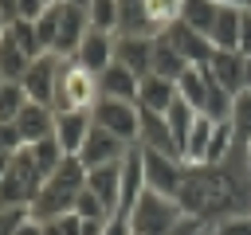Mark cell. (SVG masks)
<instances>
[{
    "mask_svg": "<svg viewBox=\"0 0 251 235\" xmlns=\"http://www.w3.org/2000/svg\"><path fill=\"white\" fill-rule=\"evenodd\" d=\"M82 188H86V164H82L78 157H63V164L43 180V188H39L35 204L27 208V212H31V219H39V223H43V219H55V215L75 212V204H78Z\"/></svg>",
    "mask_w": 251,
    "mask_h": 235,
    "instance_id": "1",
    "label": "cell"
},
{
    "mask_svg": "<svg viewBox=\"0 0 251 235\" xmlns=\"http://www.w3.org/2000/svg\"><path fill=\"white\" fill-rule=\"evenodd\" d=\"M102 90H98V74L86 70L78 59H63V70H59V86H55V102L51 110L55 114H90L98 106Z\"/></svg>",
    "mask_w": 251,
    "mask_h": 235,
    "instance_id": "2",
    "label": "cell"
},
{
    "mask_svg": "<svg viewBox=\"0 0 251 235\" xmlns=\"http://www.w3.org/2000/svg\"><path fill=\"white\" fill-rule=\"evenodd\" d=\"M126 215H129L133 235H169V231L184 219V208H180L176 196H161V192L145 188Z\"/></svg>",
    "mask_w": 251,
    "mask_h": 235,
    "instance_id": "3",
    "label": "cell"
},
{
    "mask_svg": "<svg viewBox=\"0 0 251 235\" xmlns=\"http://www.w3.org/2000/svg\"><path fill=\"white\" fill-rule=\"evenodd\" d=\"M39 188H43V172L31 164L27 145H24L12 157V168L0 180V208H31L35 196H39Z\"/></svg>",
    "mask_w": 251,
    "mask_h": 235,
    "instance_id": "4",
    "label": "cell"
},
{
    "mask_svg": "<svg viewBox=\"0 0 251 235\" xmlns=\"http://www.w3.org/2000/svg\"><path fill=\"white\" fill-rule=\"evenodd\" d=\"M94 125L110 129L114 137H122L126 145H137V125H141V110L137 102H126V98H98V106L90 110Z\"/></svg>",
    "mask_w": 251,
    "mask_h": 235,
    "instance_id": "5",
    "label": "cell"
},
{
    "mask_svg": "<svg viewBox=\"0 0 251 235\" xmlns=\"http://www.w3.org/2000/svg\"><path fill=\"white\" fill-rule=\"evenodd\" d=\"M141 164H145V188H153L161 196H176L180 192V184H184V161L180 157L157 153V149H141Z\"/></svg>",
    "mask_w": 251,
    "mask_h": 235,
    "instance_id": "6",
    "label": "cell"
},
{
    "mask_svg": "<svg viewBox=\"0 0 251 235\" xmlns=\"http://www.w3.org/2000/svg\"><path fill=\"white\" fill-rule=\"evenodd\" d=\"M86 31H90L86 8H82V4H67V0H59V31H55V47H51V55H59V59H75V55H78V43L86 39Z\"/></svg>",
    "mask_w": 251,
    "mask_h": 235,
    "instance_id": "7",
    "label": "cell"
},
{
    "mask_svg": "<svg viewBox=\"0 0 251 235\" xmlns=\"http://www.w3.org/2000/svg\"><path fill=\"white\" fill-rule=\"evenodd\" d=\"M59 70H63V59L47 51V55L31 59V67L24 70L20 86L27 90V98H31V102H43V106H51V102H55V86H59Z\"/></svg>",
    "mask_w": 251,
    "mask_h": 235,
    "instance_id": "8",
    "label": "cell"
},
{
    "mask_svg": "<svg viewBox=\"0 0 251 235\" xmlns=\"http://www.w3.org/2000/svg\"><path fill=\"white\" fill-rule=\"evenodd\" d=\"M129 149H133V145H126L122 137H114L110 129L90 125V133H86V141H82V149H78V161H82L86 168H98V164H114V161H122Z\"/></svg>",
    "mask_w": 251,
    "mask_h": 235,
    "instance_id": "9",
    "label": "cell"
},
{
    "mask_svg": "<svg viewBox=\"0 0 251 235\" xmlns=\"http://www.w3.org/2000/svg\"><path fill=\"white\" fill-rule=\"evenodd\" d=\"M114 59L145 78L153 70V35H114Z\"/></svg>",
    "mask_w": 251,
    "mask_h": 235,
    "instance_id": "10",
    "label": "cell"
},
{
    "mask_svg": "<svg viewBox=\"0 0 251 235\" xmlns=\"http://www.w3.org/2000/svg\"><path fill=\"white\" fill-rule=\"evenodd\" d=\"M165 35H169V43L184 55V63H188V67H204V63L212 59V51H216V47H212V39H208V35H200V31H192L184 20H176L173 27H165Z\"/></svg>",
    "mask_w": 251,
    "mask_h": 235,
    "instance_id": "11",
    "label": "cell"
},
{
    "mask_svg": "<svg viewBox=\"0 0 251 235\" xmlns=\"http://www.w3.org/2000/svg\"><path fill=\"white\" fill-rule=\"evenodd\" d=\"M137 110H141V106H137ZM137 145H141V149H157V153H173V157H180V149H176V141H173V129H169V118L157 114V110H141Z\"/></svg>",
    "mask_w": 251,
    "mask_h": 235,
    "instance_id": "12",
    "label": "cell"
},
{
    "mask_svg": "<svg viewBox=\"0 0 251 235\" xmlns=\"http://www.w3.org/2000/svg\"><path fill=\"white\" fill-rule=\"evenodd\" d=\"M12 125L20 129L24 145L43 141V137H55V110H51V106H43V102H31V98H27V106L20 110V118H16Z\"/></svg>",
    "mask_w": 251,
    "mask_h": 235,
    "instance_id": "13",
    "label": "cell"
},
{
    "mask_svg": "<svg viewBox=\"0 0 251 235\" xmlns=\"http://www.w3.org/2000/svg\"><path fill=\"white\" fill-rule=\"evenodd\" d=\"M86 188L106 204V212L114 215L118 204H122V161L114 164H98V168H86Z\"/></svg>",
    "mask_w": 251,
    "mask_h": 235,
    "instance_id": "14",
    "label": "cell"
},
{
    "mask_svg": "<svg viewBox=\"0 0 251 235\" xmlns=\"http://www.w3.org/2000/svg\"><path fill=\"white\" fill-rule=\"evenodd\" d=\"M204 70L227 94H243V51H212V59L204 63Z\"/></svg>",
    "mask_w": 251,
    "mask_h": 235,
    "instance_id": "15",
    "label": "cell"
},
{
    "mask_svg": "<svg viewBox=\"0 0 251 235\" xmlns=\"http://www.w3.org/2000/svg\"><path fill=\"white\" fill-rule=\"evenodd\" d=\"M86 70H94V74H102L110 63H114V35L110 31H86V39L78 43V55H75Z\"/></svg>",
    "mask_w": 251,
    "mask_h": 235,
    "instance_id": "16",
    "label": "cell"
},
{
    "mask_svg": "<svg viewBox=\"0 0 251 235\" xmlns=\"http://www.w3.org/2000/svg\"><path fill=\"white\" fill-rule=\"evenodd\" d=\"M98 90H102V98H126V102H137V90H141V78L129 70V67H122L118 59L98 74Z\"/></svg>",
    "mask_w": 251,
    "mask_h": 235,
    "instance_id": "17",
    "label": "cell"
},
{
    "mask_svg": "<svg viewBox=\"0 0 251 235\" xmlns=\"http://www.w3.org/2000/svg\"><path fill=\"white\" fill-rule=\"evenodd\" d=\"M90 125H94L90 114H55V141L63 145L67 157H78V149H82Z\"/></svg>",
    "mask_w": 251,
    "mask_h": 235,
    "instance_id": "18",
    "label": "cell"
},
{
    "mask_svg": "<svg viewBox=\"0 0 251 235\" xmlns=\"http://www.w3.org/2000/svg\"><path fill=\"white\" fill-rule=\"evenodd\" d=\"M176 82L173 78H161V74H145L141 78V90H137V106L141 110H157V114H169V106L176 102Z\"/></svg>",
    "mask_w": 251,
    "mask_h": 235,
    "instance_id": "19",
    "label": "cell"
},
{
    "mask_svg": "<svg viewBox=\"0 0 251 235\" xmlns=\"http://www.w3.org/2000/svg\"><path fill=\"white\" fill-rule=\"evenodd\" d=\"M141 192H145V164H141V149L133 145L122 157V204H118V212H129Z\"/></svg>",
    "mask_w": 251,
    "mask_h": 235,
    "instance_id": "20",
    "label": "cell"
},
{
    "mask_svg": "<svg viewBox=\"0 0 251 235\" xmlns=\"http://www.w3.org/2000/svg\"><path fill=\"white\" fill-rule=\"evenodd\" d=\"M184 70H188V63H184V55L169 43V35H165V31L153 35V70H149V74H161V78H173V82H176Z\"/></svg>",
    "mask_w": 251,
    "mask_h": 235,
    "instance_id": "21",
    "label": "cell"
},
{
    "mask_svg": "<svg viewBox=\"0 0 251 235\" xmlns=\"http://www.w3.org/2000/svg\"><path fill=\"white\" fill-rule=\"evenodd\" d=\"M239 24H243V8H220L216 27L208 31L216 51H239Z\"/></svg>",
    "mask_w": 251,
    "mask_h": 235,
    "instance_id": "22",
    "label": "cell"
},
{
    "mask_svg": "<svg viewBox=\"0 0 251 235\" xmlns=\"http://www.w3.org/2000/svg\"><path fill=\"white\" fill-rule=\"evenodd\" d=\"M176 94H180L192 110H204V98H208V70H204V67H188V70L176 78Z\"/></svg>",
    "mask_w": 251,
    "mask_h": 235,
    "instance_id": "23",
    "label": "cell"
},
{
    "mask_svg": "<svg viewBox=\"0 0 251 235\" xmlns=\"http://www.w3.org/2000/svg\"><path fill=\"white\" fill-rule=\"evenodd\" d=\"M27 67H31V59H27V55H24V47L4 31V39H0V74H4L8 82H20Z\"/></svg>",
    "mask_w": 251,
    "mask_h": 235,
    "instance_id": "24",
    "label": "cell"
},
{
    "mask_svg": "<svg viewBox=\"0 0 251 235\" xmlns=\"http://www.w3.org/2000/svg\"><path fill=\"white\" fill-rule=\"evenodd\" d=\"M27 157H31V164H35V168L43 172V180H47V176L63 164L67 153H63V145H59L55 137H43V141H31V145H27Z\"/></svg>",
    "mask_w": 251,
    "mask_h": 235,
    "instance_id": "25",
    "label": "cell"
},
{
    "mask_svg": "<svg viewBox=\"0 0 251 235\" xmlns=\"http://www.w3.org/2000/svg\"><path fill=\"white\" fill-rule=\"evenodd\" d=\"M216 16H220V4L216 0H184V24L192 27V31H200V35H208L212 27H216Z\"/></svg>",
    "mask_w": 251,
    "mask_h": 235,
    "instance_id": "26",
    "label": "cell"
},
{
    "mask_svg": "<svg viewBox=\"0 0 251 235\" xmlns=\"http://www.w3.org/2000/svg\"><path fill=\"white\" fill-rule=\"evenodd\" d=\"M86 20H90L94 31H110V35H118L122 8H118V0H86Z\"/></svg>",
    "mask_w": 251,
    "mask_h": 235,
    "instance_id": "27",
    "label": "cell"
},
{
    "mask_svg": "<svg viewBox=\"0 0 251 235\" xmlns=\"http://www.w3.org/2000/svg\"><path fill=\"white\" fill-rule=\"evenodd\" d=\"M231 106H235V94H227L212 74H208V98H204V118H212V121H231Z\"/></svg>",
    "mask_w": 251,
    "mask_h": 235,
    "instance_id": "28",
    "label": "cell"
},
{
    "mask_svg": "<svg viewBox=\"0 0 251 235\" xmlns=\"http://www.w3.org/2000/svg\"><path fill=\"white\" fill-rule=\"evenodd\" d=\"M196 114L200 110H192L184 98H176L173 106H169V129H173V141H176V149H184V141H188V133H192V125H196Z\"/></svg>",
    "mask_w": 251,
    "mask_h": 235,
    "instance_id": "29",
    "label": "cell"
},
{
    "mask_svg": "<svg viewBox=\"0 0 251 235\" xmlns=\"http://www.w3.org/2000/svg\"><path fill=\"white\" fill-rule=\"evenodd\" d=\"M145 16H149L153 31L161 35L165 27H173L184 16V0H145Z\"/></svg>",
    "mask_w": 251,
    "mask_h": 235,
    "instance_id": "30",
    "label": "cell"
},
{
    "mask_svg": "<svg viewBox=\"0 0 251 235\" xmlns=\"http://www.w3.org/2000/svg\"><path fill=\"white\" fill-rule=\"evenodd\" d=\"M8 35L24 47V55L27 59H39V55H47L43 51V43H39V31H35V20H12L8 24Z\"/></svg>",
    "mask_w": 251,
    "mask_h": 235,
    "instance_id": "31",
    "label": "cell"
},
{
    "mask_svg": "<svg viewBox=\"0 0 251 235\" xmlns=\"http://www.w3.org/2000/svg\"><path fill=\"white\" fill-rule=\"evenodd\" d=\"M24 106H27V90L20 82H4V90H0V121H16Z\"/></svg>",
    "mask_w": 251,
    "mask_h": 235,
    "instance_id": "32",
    "label": "cell"
},
{
    "mask_svg": "<svg viewBox=\"0 0 251 235\" xmlns=\"http://www.w3.org/2000/svg\"><path fill=\"white\" fill-rule=\"evenodd\" d=\"M231 129L239 141H251V90L235 94V106H231Z\"/></svg>",
    "mask_w": 251,
    "mask_h": 235,
    "instance_id": "33",
    "label": "cell"
},
{
    "mask_svg": "<svg viewBox=\"0 0 251 235\" xmlns=\"http://www.w3.org/2000/svg\"><path fill=\"white\" fill-rule=\"evenodd\" d=\"M86 219L78 212H67V215H55V219H43V231L47 235H82Z\"/></svg>",
    "mask_w": 251,
    "mask_h": 235,
    "instance_id": "34",
    "label": "cell"
},
{
    "mask_svg": "<svg viewBox=\"0 0 251 235\" xmlns=\"http://www.w3.org/2000/svg\"><path fill=\"white\" fill-rule=\"evenodd\" d=\"M35 31H39L43 51H51V47H55V31H59V4H51V8L35 20Z\"/></svg>",
    "mask_w": 251,
    "mask_h": 235,
    "instance_id": "35",
    "label": "cell"
},
{
    "mask_svg": "<svg viewBox=\"0 0 251 235\" xmlns=\"http://www.w3.org/2000/svg\"><path fill=\"white\" fill-rule=\"evenodd\" d=\"M75 212L82 215V219H98V223H106L110 219V212H106V204L90 192V188H82V196H78V204H75Z\"/></svg>",
    "mask_w": 251,
    "mask_h": 235,
    "instance_id": "36",
    "label": "cell"
},
{
    "mask_svg": "<svg viewBox=\"0 0 251 235\" xmlns=\"http://www.w3.org/2000/svg\"><path fill=\"white\" fill-rule=\"evenodd\" d=\"M212 227H216V235H251V215H227Z\"/></svg>",
    "mask_w": 251,
    "mask_h": 235,
    "instance_id": "37",
    "label": "cell"
},
{
    "mask_svg": "<svg viewBox=\"0 0 251 235\" xmlns=\"http://www.w3.org/2000/svg\"><path fill=\"white\" fill-rule=\"evenodd\" d=\"M24 149V137L12 121H0V153H20Z\"/></svg>",
    "mask_w": 251,
    "mask_h": 235,
    "instance_id": "38",
    "label": "cell"
},
{
    "mask_svg": "<svg viewBox=\"0 0 251 235\" xmlns=\"http://www.w3.org/2000/svg\"><path fill=\"white\" fill-rule=\"evenodd\" d=\"M102 235H133V227H129V215H126V212H114V215L102 223Z\"/></svg>",
    "mask_w": 251,
    "mask_h": 235,
    "instance_id": "39",
    "label": "cell"
},
{
    "mask_svg": "<svg viewBox=\"0 0 251 235\" xmlns=\"http://www.w3.org/2000/svg\"><path fill=\"white\" fill-rule=\"evenodd\" d=\"M51 4L47 0H20V20H39Z\"/></svg>",
    "mask_w": 251,
    "mask_h": 235,
    "instance_id": "40",
    "label": "cell"
},
{
    "mask_svg": "<svg viewBox=\"0 0 251 235\" xmlns=\"http://www.w3.org/2000/svg\"><path fill=\"white\" fill-rule=\"evenodd\" d=\"M239 51L251 55V12L243 8V24H239Z\"/></svg>",
    "mask_w": 251,
    "mask_h": 235,
    "instance_id": "41",
    "label": "cell"
},
{
    "mask_svg": "<svg viewBox=\"0 0 251 235\" xmlns=\"http://www.w3.org/2000/svg\"><path fill=\"white\" fill-rule=\"evenodd\" d=\"M200 227H204L200 219H192V215H184V219H180V223H176V227H173L169 235H200Z\"/></svg>",
    "mask_w": 251,
    "mask_h": 235,
    "instance_id": "42",
    "label": "cell"
},
{
    "mask_svg": "<svg viewBox=\"0 0 251 235\" xmlns=\"http://www.w3.org/2000/svg\"><path fill=\"white\" fill-rule=\"evenodd\" d=\"M12 235H47V231H43V223H39V219H31V212H27V219H24Z\"/></svg>",
    "mask_w": 251,
    "mask_h": 235,
    "instance_id": "43",
    "label": "cell"
},
{
    "mask_svg": "<svg viewBox=\"0 0 251 235\" xmlns=\"http://www.w3.org/2000/svg\"><path fill=\"white\" fill-rule=\"evenodd\" d=\"M0 12L8 20H20V0H0Z\"/></svg>",
    "mask_w": 251,
    "mask_h": 235,
    "instance_id": "44",
    "label": "cell"
},
{
    "mask_svg": "<svg viewBox=\"0 0 251 235\" xmlns=\"http://www.w3.org/2000/svg\"><path fill=\"white\" fill-rule=\"evenodd\" d=\"M243 90H251V55H243Z\"/></svg>",
    "mask_w": 251,
    "mask_h": 235,
    "instance_id": "45",
    "label": "cell"
},
{
    "mask_svg": "<svg viewBox=\"0 0 251 235\" xmlns=\"http://www.w3.org/2000/svg\"><path fill=\"white\" fill-rule=\"evenodd\" d=\"M12 157H16V153H0V180H4V172L12 168Z\"/></svg>",
    "mask_w": 251,
    "mask_h": 235,
    "instance_id": "46",
    "label": "cell"
},
{
    "mask_svg": "<svg viewBox=\"0 0 251 235\" xmlns=\"http://www.w3.org/2000/svg\"><path fill=\"white\" fill-rule=\"evenodd\" d=\"M216 4H220V8H243L247 0H216Z\"/></svg>",
    "mask_w": 251,
    "mask_h": 235,
    "instance_id": "47",
    "label": "cell"
},
{
    "mask_svg": "<svg viewBox=\"0 0 251 235\" xmlns=\"http://www.w3.org/2000/svg\"><path fill=\"white\" fill-rule=\"evenodd\" d=\"M8 24H12V20H8L4 12H0V39H4V31H8Z\"/></svg>",
    "mask_w": 251,
    "mask_h": 235,
    "instance_id": "48",
    "label": "cell"
},
{
    "mask_svg": "<svg viewBox=\"0 0 251 235\" xmlns=\"http://www.w3.org/2000/svg\"><path fill=\"white\" fill-rule=\"evenodd\" d=\"M247 172H251V141H247Z\"/></svg>",
    "mask_w": 251,
    "mask_h": 235,
    "instance_id": "49",
    "label": "cell"
},
{
    "mask_svg": "<svg viewBox=\"0 0 251 235\" xmlns=\"http://www.w3.org/2000/svg\"><path fill=\"white\" fill-rule=\"evenodd\" d=\"M67 4H82V8H86V0H67Z\"/></svg>",
    "mask_w": 251,
    "mask_h": 235,
    "instance_id": "50",
    "label": "cell"
},
{
    "mask_svg": "<svg viewBox=\"0 0 251 235\" xmlns=\"http://www.w3.org/2000/svg\"><path fill=\"white\" fill-rule=\"evenodd\" d=\"M4 82H8V78H4V74H0V90H4Z\"/></svg>",
    "mask_w": 251,
    "mask_h": 235,
    "instance_id": "51",
    "label": "cell"
},
{
    "mask_svg": "<svg viewBox=\"0 0 251 235\" xmlns=\"http://www.w3.org/2000/svg\"><path fill=\"white\" fill-rule=\"evenodd\" d=\"M243 8H247V12H251V0H247V4H243Z\"/></svg>",
    "mask_w": 251,
    "mask_h": 235,
    "instance_id": "52",
    "label": "cell"
},
{
    "mask_svg": "<svg viewBox=\"0 0 251 235\" xmlns=\"http://www.w3.org/2000/svg\"><path fill=\"white\" fill-rule=\"evenodd\" d=\"M47 4H59V0H47Z\"/></svg>",
    "mask_w": 251,
    "mask_h": 235,
    "instance_id": "53",
    "label": "cell"
}]
</instances>
